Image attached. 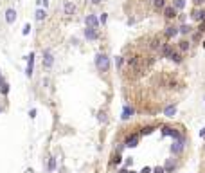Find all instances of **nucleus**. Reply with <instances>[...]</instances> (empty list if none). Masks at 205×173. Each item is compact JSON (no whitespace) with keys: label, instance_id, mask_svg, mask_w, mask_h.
Returning <instances> with one entry per match:
<instances>
[{"label":"nucleus","instance_id":"f257e3e1","mask_svg":"<svg viewBox=\"0 0 205 173\" xmlns=\"http://www.w3.org/2000/svg\"><path fill=\"white\" fill-rule=\"evenodd\" d=\"M96 67H97V71L106 72L110 69V58L106 54H97L96 56Z\"/></svg>","mask_w":205,"mask_h":173},{"label":"nucleus","instance_id":"f03ea898","mask_svg":"<svg viewBox=\"0 0 205 173\" xmlns=\"http://www.w3.org/2000/svg\"><path fill=\"white\" fill-rule=\"evenodd\" d=\"M184 146H185V139H184V137H178V139H175V142H173V146H171V151H173L175 155H178V153H182Z\"/></svg>","mask_w":205,"mask_h":173},{"label":"nucleus","instance_id":"7ed1b4c3","mask_svg":"<svg viewBox=\"0 0 205 173\" xmlns=\"http://www.w3.org/2000/svg\"><path fill=\"white\" fill-rule=\"evenodd\" d=\"M52 63H54V56L52 52L47 49V51H43V67L45 69H51L52 67Z\"/></svg>","mask_w":205,"mask_h":173},{"label":"nucleus","instance_id":"20e7f679","mask_svg":"<svg viewBox=\"0 0 205 173\" xmlns=\"http://www.w3.org/2000/svg\"><path fill=\"white\" fill-rule=\"evenodd\" d=\"M162 134H164V135H171L173 139H178V137H182L178 130H175V128H171V126H164V128H162Z\"/></svg>","mask_w":205,"mask_h":173},{"label":"nucleus","instance_id":"39448f33","mask_svg":"<svg viewBox=\"0 0 205 173\" xmlns=\"http://www.w3.org/2000/svg\"><path fill=\"white\" fill-rule=\"evenodd\" d=\"M85 38H86V40H97L99 34H97L96 27H86V29H85Z\"/></svg>","mask_w":205,"mask_h":173},{"label":"nucleus","instance_id":"423d86ee","mask_svg":"<svg viewBox=\"0 0 205 173\" xmlns=\"http://www.w3.org/2000/svg\"><path fill=\"white\" fill-rule=\"evenodd\" d=\"M85 24H86V27H96V29H97V25H99V20H97L94 15H88V16L85 18Z\"/></svg>","mask_w":205,"mask_h":173},{"label":"nucleus","instance_id":"0eeeda50","mask_svg":"<svg viewBox=\"0 0 205 173\" xmlns=\"http://www.w3.org/2000/svg\"><path fill=\"white\" fill-rule=\"evenodd\" d=\"M63 11H65L67 16H72V15L76 13V6H74V2H65V4H63Z\"/></svg>","mask_w":205,"mask_h":173},{"label":"nucleus","instance_id":"6e6552de","mask_svg":"<svg viewBox=\"0 0 205 173\" xmlns=\"http://www.w3.org/2000/svg\"><path fill=\"white\" fill-rule=\"evenodd\" d=\"M178 33H180V27H173V25H169V27H166L164 36H166V38H175Z\"/></svg>","mask_w":205,"mask_h":173},{"label":"nucleus","instance_id":"1a4fd4ad","mask_svg":"<svg viewBox=\"0 0 205 173\" xmlns=\"http://www.w3.org/2000/svg\"><path fill=\"white\" fill-rule=\"evenodd\" d=\"M160 54H162L164 58H169V56L173 54V45H171V43H164V45L160 47Z\"/></svg>","mask_w":205,"mask_h":173},{"label":"nucleus","instance_id":"9d476101","mask_svg":"<svg viewBox=\"0 0 205 173\" xmlns=\"http://www.w3.org/2000/svg\"><path fill=\"white\" fill-rule=\"evenodd\" d=\"M33 65H34V54L31 52L29 56H27V69H25V74L31 78L33 76Z\"/></svg>","mask_w":205,"mask_h":173},{"label":"nucleus","instance_id":"9b49d317","mask_svg":"<svg viewBox=\"0 0 205 173\" xmlns=\"http://www.w3.org/2000/svg\"><path fill=\"white\" fill-rule=\"evenodd\" d=\"M176 11H178V9H176L175 6H167V7H164V16L171 20V18H175V16H176Z\"/></svg>","mask_w":205,"mask_h":173},{"label":"nucleus","instance_id":"f8f14e48","mask_svg":"<svg viewBox=\"0 0 205 173\" xmlns=\"http://www.w3.org/2000/svg\"><path fill=\"white\" fill-rule=\"evenodd\" d=\"M137 144H139V135H130L124 142V146H128V148H135Z\"/></svg>","mask_w":205,"mask_h":173},{"label":"nucleus","instance_id":"ddd939ff","mask_svg":"<svg viewBox=\"0 0 205 173\" xmlns=\"http://www.w3.org/2000/svg\"><path fill=\"white\" fill-rule=\"evenodd\" d=\"M133 114H135V110H133V108H131L130 105H126V106L122 108V116H121V117H122V119L126 121V119H130V117H131Z\"/></svg>","mask_w":205,"mask_h":173},{"label":"nucleus","instance_id":"4468645a","mask_svg":"<svg viewBox=\"0 0 205 173\" xmlns=\"http://www.w3.org/2000/svg\"><path fill=\"white\" fill-rule=\"evenodd\" d=\"M14 20H16V11L14 9H7L6 11V22L7 24H14Z\"/></svg>","mask_w":205,"mask_h":173},{"label":"nucleus","instance_id":"2eb2a0df","mask_svg":"<svg viewBox=\"0 0 205 173\" xmlns=\"http://www.w3.org/2000/svg\"><path fill=\"white\" fill-rule=\"evenodd\" d=\"M175 114H176V106L175 105H167L166 110H164V116L166 117H175Z\"/></svg>","mask_w":205,"mask_h":173},{"label":"nucleus","instance_id":"dca6fc26","mask_svg":"<svg viewBox=\"0 0 205 173\" xmlns=\"http://www.w3.org/2000/svg\"><path fill=\"white\" fill-rule=\"evenodd\" d=\"M166 173H173L175 171V168H176V164H175V161L173 159H167V162H166Z\"/></svg>","mask_w":205,"mask_h":173},{"label":"nucleus","instance_id":"f3484780","mask_svg":"<svg viewBox=\"0 0 205 173\" xmlns=\"http://www.w3.org/2000/svg\"><path fill=\"white\" fill-rule=\"evenodd\" d=\"M189 47H191V41H187V40H182V41H180V51H182V52H187Z\"/></svg>","mask_w":205,"mask_h":173},{"label":"nucleus","instance_id":"a211bd4d","mask_svg":"<svg viewBox=\"0 0 205 173\" xmlns=\"http://www.w3.org/2000/svg\"><path fill=\"white\" fill-rule=\"evenodd\" d=\"M169 60H171V61H175V63H182V54L173 51V54L169 56Z\"/></svg>","mask_w":205,"mask_h":173},{"label":"nucleus","instance_id":"6ab92c4d","mask_svg":"<svg viewBox=\"0 0 205 173\" xmlns=\"http://www.w3.org/2000/svg\"><path fill=\"white\" fill-rule=\"evenodd\" d=\"M47 169H49V171H54V169H56V157H51V159H49Z\"/></svg>","mask_w":205,"mask_h":173},{"label":"nucleus","instance_id":"aec40b11","mask_svg":"<svg viewBox=\"0 0 205 173\" xmlns=\"http://www.w3.org/2000/svg\"><path fill=\"white\" fill-rule=\"evenodd\" d=\"M173 6L180 11V9H184L185 7V0H175V2H173Z\"/></svg>","mask_w":205,"mask_h":173},{"label":"nucleus","instance_id":"412c9836","mask_svg":"<svg viewBox=\"0 0 205 173\" xmlns=\"http://www.w3.org/2000/svg\"><path fill=\"white\" fill-rule=\"evenodd\" d=\"M191 31H193V27H191V25H187V24H184V25L180 27V33H182V34H189Z\"/></svg>","mask_w":205,"mask_h":173},{"label":"nucleus","instance_id":"4be33fe9","mask_svg":"<svg viewBox=\"0 0 205 173\" xmlns=\"http://www.w3.org/2000/svg\"><path fill=\"white\" fill-rule=\"evenodd\" d=\"M0 92H2L4 96H7V94H9V85H7L6 81H4L2 85H0Z\"/></svg>","mask_w":205,"mask_h":173},{"label":"nucleus","instance_id":"5701e85b","mask_svg":"<svg viewBox=\"0 0 205 173\" xmlns=\"http://www.w3.org/2000/svg\"><path fill=\"white\" fill-rule=\"evenodd\" d=\"M166 7V0H155V9H164Z\"/></svg>","mask_w":205,"mask_h":173},{"label":"nucleus","instance_id":"b1692460","mask_svg":"<svg viewBox=\"0 0 205 173\" xmlns=\"http://www.w3.org/2000/svg\"><path fill=\"white\" fill-rule=\"evenodd\" d=\"M45 16H47V13H45V9H38V11H36V20H43Z\"/></svg>","mask_w":205,"mask_h":173},{"label":"nucleus","instance_id":"393cba45","mask_svg":"<svg viewBox=\"0 0 205 173\" xmlns=\"http://www.w3.org/2000/svg\"><path fill=\"white\" fill-rule=\"evenodd\" d=\"M193 18L201 22V9H194V11H193Z\"/></svg>","mask_w":205,"mask_h":173},{"label":"nucleus","instance_id":"a878e982","mask_svg":"<svg viewBox=\"0 0 205 173\" xmlns=\"http://www.w3.org/2000/svg\"><path fill=\"white\" fill-rule=\"evenodd\" d=\"M162 45H164V43H160L158 40H153V41H151V49H155V51H156V49H160Z\"/></svg>","mask_w":205,"mask_h":173},{"label":"nucleus","instance_id":"bb28decb","mask_svg":"<svg viewBox=\"0 0 205 173\" xmlns=\"http://www.w3.org/2000/svg\"><path fill=\"white\" fill-rule=\"evenodd\" d=\"M121 153H119V151H117V155H113V159H112V164H121Z\"/></svg>","mask_w":205,"mask_h":173},{"label":"nucleus","instance_id":"cd10ccee","mask_svg":"<svg viewBox=\"0 0 205 173\" xmlns=\"http://www.w3.org/2000/svg\"><path fill=\"white\" fill-rule=\"evenodd\" d=\"M151 132H153V126H144L141 134H142V135H148V134H151Z\"/></svg>","mask_w":205,"mask_h":173},{"label":"nucleus","instance_id":"c85d7f7f","mask_svg":"<svg viewBox=\"0 0 205 173\" xmlns=\"http://www.w3.org/2000/svg\"><path fill=\"white\" fill-rule=\"evenodd\" d=\"M153 173H166V168L164 166H156V168H153Z\"/></svg>","mask_w":205,"mask_h":173},{"label":"nucleus","instance_id":"c756f323","mask_svg":"<svg viewBox=\"0 0 205 173\" xmlns=\"http://www.w3.org/2000/svg\"><path fill=\"white\" fill-rule=\"evenodd\" d=\"M122 63H124V58H122V56H117V58H115V67H121Z\"/></svg>","mask_w":205,"mask_h":173},{"label":"nucleus","instance_id":"7c9ffc66","mask_svg":"<svg viewBox=\"0 0 205 173\" xmlns=\"http://www.w3.org/2000/svg\"><path fill=\"white\" fill-rule=\"evenodd\" d=\"M106 18H108V16L103 13V15H101V18H99V24H103V25H104V24H106Z\"/></svg>","mask_w":205,"mask_h":173},{"label":"nucleus","instance_id":"2f4dec72","mask_svg":"<svg viewBox=\"0 0 205 173\" xmlns=\"http://www.w3.org/2000/svg\"><path fill=\"white\" fill-rule=\"evenodd\" d=\"M29 31H31V25L25 24V25H24V31H22V33H24V34H29Z\"/></svg>","mask_w":205,"mask_h":173},{"label":"nucleus","instance_id":"473e14b6","mask_svg":"<svg viewBox=\"0 0 205 173\" xmlns=\"http://www.w3.org/2000/svg\"><path fill=\"white\" fill-rule=\"evenodd\" d=\"M200 36H201V33H200V31H198V33H194V34H193V41H198V40H200Z\"/></svg>","mask_w":205,"mask_h":173},{"label":"nucleus","instance_id":"72a5a7b5","mask_svg":"<svg viewBox=\"0 0 205 173\" xmlns=\"http://www.w3.org/2000/svg\"><path fill=\"white\" fill-rule=\"evenodd\" d=\"M198 31H200L201 34L205 33V22H201V24H200V27H198Z\"/></svg>","mask_w":205,"mask_h":173},{"label":"nucleus","instance_id":"f704fd0d","mask_svg":"<svg viewBox=\"0 0 205 173\" xmlns=\"http://www.w3.org/2000/svg\"><path fill=\"white\" fill-rule=\"evenodd\" d=\"M141 173H153V169L149 168V166H146V168H142V171Z\"/></svg>","mask_w":205,"mask_h":173},{"label":"nucleus","instance_id":"c9c22d12","mask_svg":"<svg viewBox=\"0 0 205 173\" xmlns=\"http://www.w3.org/2000/svg\"><path fill=\"white\" fill-rule=\"evenodd\" d=\"M203 2H205V0H193V4H194V6H201Z\"/></svg>","mask_w":205,"mask_h":173},{"label":"nucleus","instance_id":"e433bc0d","mask_svg":"<svg viewBox=\"0 0 205 173\" xmlns=\"http://www.w3.org/2000/svg\"><path fill=\"white\" fill-rule=\"evenodd\" d=\"M90 2H92V4H94V6H99V4H101V2H103V0H90Z\"/></svg>","mask_w":205,"mask_h":173},{"label":"nucleus","instance_id":"4c0bfd02","mask_svg":"<svg viewBox=\"0 0 205 173\" xmlns=\"http://www.w3.org/2000/svg\"><path fill=\"white\" fill-rule=\"evenodd\" d=\"M29 116H31V117H33V119H34V117H36V110H34V108H33V110H31V112H29Z\"/></svg>","mask_w":205,"mask_h":173},{"label":"nucleus","instance_id":"58836bf2","mask_svg":"<svg viewBox=\"0 0 205 173\" xmlns=\"http://www.w3.org/2000/svg\"><path fill=\"white\" fill-rule=\"evenodd\" d=\"M200 135H201V137L205 139V128H201V130H200Z\"/></svg>","mask_w":205,"mask_h":173},{"label":"nucleus","instance_id":"ea45409f","mask_svg":"<svg viewBox=\"0 0 205 173\" xmlns=\"http://www.w3.org/2000/svg\"><path fill=\"white\" fill-rule=\"evenodd\" d=\"M117 173H128V169H126V168H121V169H119Z\"/></svg>","mask_w":205,"mask_h":173},{"label":"nucleus","instance_id":"a19ab883","mask_svg":"<svg viewBox=\"0 0 205 173\" xmlns=\"http://www.w3.org/2000/svg\"><path fill=\"white\" fill-rule=\"evenodd\" d=\"M43 2V6H45V9H47V6H49V0H41Z\"/></svg>","mask_w":205,"mask_h":173},{"label":"nucleus","instance_id":"79ce46f5","mask_svg":"<svg viewBox=\"0 0 205 173\" xmlns=\"http://www.w3.org/2000/svg\"><path fill=\"white\" fill-rule=\"evenodd\" d=\"M4 83V78H2V72H0V85H2Z\"/></svg>","mask_w":205,"mask_h":173},{"label":"nucleus","instance_id":"37998d69","mask_svg":"<svg viewBox=\"0 0 205 173\" xmlns=\"http://www.w3.org/2000/svg\"><path fill=\"white\" fill-rule=\"evenodd\" d=\"M128 173H137V171H133V169H131V171H128Z\"/></svg>","mask_w":205,"mask_h":173},{"label":"nucleus","instance_id":"c03bdc74","mask_svg":"<svg viewBox=\"0 0 205 173\" xmlns=\"http://www.w3.org/2000/svg\"><path fill=\"white\" fill-rule=\"evenodd\" d=\"M0 112H2V105H0Z\"/></svg>","mask_w":205,"mask_h":173}]
</instances>
